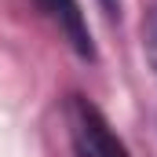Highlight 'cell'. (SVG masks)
I'll return each instance as SVG.
<instances>
[{
    "instance_id": "cell-1",
    "label": "cell",
    "mask_w": 157,
    "mask_h": 157,
    "mask_svg": "<svg viewBox=\"0 0 157 157\" xmlns=\"http://www.w3.org/2000/svg\"><path fill=\"white\" fill-rule=\"evenodd\" d=\"M70 139L77 157H132L113 124L102 117V110L84 95L70 99Z\"/></svg>"
},
{
    "instance_id": "cell-4",
    "label": "cell",
    "mask_w": 157,
    "mask_h": 157,
    "mask_svg": "<svg viewBox=\"0 0 157 157\" xmlns=\"http://www.w3.org/2000/svg\"><path fill=\"white\" fill-rule=\"evenodd\" d=\"M99 7L106 18H121V0H99Z\"/></svg>"
},
{
    "instance_id": "cell-3",
    "label": "cell",
    "mask_w": 157,
    "mask_h": 157,
    "mask_svg": "<svg viewBox=\"0 0 157 157\" xmlns=\"http://www.w3.org/2000/svg\"><path fill=\"white\" fill-rule=\"evenodd\" d=\"M146 51H150V62H154V70H157V11L146 22Z\"/></svg>"
},
{
    "instance_id": "cell-2",
    "label": "cell",
    "mask_w": 157,
    "mask_h": 157,
    "mask_svg": "<svg viewBox=\"0 0 157 157\" xmlns=\"http://www.w3.org/2000/svg\"><path fill=\"white\" fill-rule=\"evenodd\" d=\"M37 7L59 26V33L66 37V44L77 51L84 62H95V40H91L88 18H84L77 0H37Z\"/></svg>"
}]
</instances>
